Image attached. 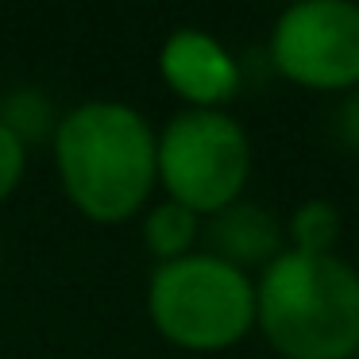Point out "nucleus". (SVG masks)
Listing matches in <instances>:
<instances>
[{
    "mask_svg": "<svg viewBox=\"0 0 359 359\" xmlns=\"http://www.w3.org/2000/svg\"><path fill=\"white\" fill-rule=\"evenodd\" d=\"M155 132L120 101H89L55 128V166L70 205L93 224H120L147 205L158 182Z\"/></svg>",
    "mask_w": 359,
    "mask_h": 359,
    "instance_id": "1",
    "label": "nucleus"
},
{
    "mask_svg": "<svg viewBox=\"0 0 359 359\" xmlns=\"http://www.w3.org/2000/svg\"><path fill=\"white\" fill-rule=\"evenodd\" d=\"M255 325L282 359H355L359 271L340 255L282 251L255 286Z\"/></svg>",
    "mask_w": 359,
    "mask_h": 359,
    "instance_id": "2",
    "label": "nucleus"
},
{
    "mask_svg": "<svg viewBox=\"0 0 359 359\" xmlns=\"http://www.w3.org/2000/svg\"><path fill=\"white\" fill-rule=\"evenodd\" d=\"M147 313L163 340L186 351H228L255 325V282L209 251L158 263Z\"/></svg>",
    "mask_w": 359,
    "mask_h": 359,
    "instance_id": "3",
    "label": "nucleus"
},
{
    "mask_svg": "<svg viewBox=\"0 0 359 359\" xmlns=\"http://www.w3.org/2000/svg\"><path fill=\"white\" fill-rule=\"evenodd\" d=\"M155 143L158 186L166 189V201L186 205L197 217H212L240 201L251 178V143L228 112L186 109Z\"/></svg>",
    "mask_w": 359,
    "mask_h": 359,
    "instance_id": "4",
    "label": "nucleus"
},
{
    "mask_svg": "<svg viewBox=\"0 0 359 359\" xmlns=\"http://www.w3.org/2000/svg\"><path fill=\"white\" fill-rule=\"evenodd\" d=\"M271 62L302 89H359V4L302 0L286 8L271 32Z\"/></svg>",
    "mask_w": 359,
    "mask_h": 359,
    "instance_id": "5",
    "label": "nucleus"
},
{
    "mask_svg": "<svg viewBox=\"0 0 359 359\" xmlns=\"http://www.w3.org/2000/svg\"><path fill=\"white\" fill-rule=\"evenodd\" d=\"M163 81L189 104V109H209L224 112V104L240 93V62L220 47L212 35L197 27H182L163 43L158 55Z\"/></svg>",
    "mask_w": 359,
    "mask_h": 359,
    "instance_id": "6",
    "label": "nucleus"
},
{
    "mask_svg": "<svg viewBox=\"0 0 359 359\" xmlns=\"http://www.w3.org/2000/svg\"><path fill=\"white\" fill-rule=\"evenodd\" d=\"M209 255L224 259L228 266H266L282 255V224L274 220L271 209L255 201H232L228 209L212 212L205 224Z\"/></svg>",
    "mask_w": 359,
    "mask_h": 359,
    "instance_id": "7",
    "label": "nucleus"
},
{
    "mask_svg": "<svg viewBox=\"0 0 359 359\" xmlns=\"http://www.w3.org/2000/svg\"><path fill=\"white\" fill-rule=\"evenodd\" d=\"M201 236L197 212H189L178 201H163L143 217V243L158 263H174V259L194 255V243Z\"/></svg>",
    "mask_w": 359,
    "mask_h": 359,
    "instance_id": "8",
    "label": "nucleus"
},
{
    "mask_svg": "<svg viewBox=\"0 0 359 359\" xmlns=\"http://www.w3.org/2000/svg\"><path fill=\"white\" fill-rule=\"evenodd\" d=\"M0 128H8L20 143H39L47 135H55L58 120H55V104L47 93L39 89H12L0 101Z\"/></svg>",
    "mask_w": 359,
    "mask_h": 359,
    "instance_id": "9",
    "label": "nucleus"
},
{
    "mask_svg": "<svg viewBox=\"0 0 359 359\" xmlns=\"http://www.w3.org/2000/svg\"><path fill=\"white\" fill-rule=\"evenodd\" d=\"M290 240L294 251L305 255H332V243L340 240V209L332 201H302L290 217Z\"/></svg>",
    "mask_w": 359,
    "mask_h": 359,
    "instance_id": "10",
    "label": "nucleus"
},
{
    "mask_svg": "<svg viewBox=\"0 0 359 359\" xmlns=\"http://www.w3.org/2000/svg\"><path fill=\"white\" fill-rule=\"evenodd\" d=\"M24 166H27V147L8 132V128H0V201L12 197V189L20 186Z\"/></svg>",
    "mask_w": 359,
    "mask_h": 359,
    "instance_id": "11",
    "label": "nucleus"
},
{
    "mask_svg": "<svg viewBox=\"0 0 359 359\" xmlns=\"http://www.w3.org/2000/svg\"><path fill=\"white\" fill-rule=\"evenodd\" d=\"M332 132L344 147L359 155V89H351L340 101V109H336V116H332Z\"/></svg>",
    "mask_w": 359,
    "mask_h": 359,
    "instance_id": "12",
    "label": "nucleus"
},
{
    "mask_svg": "<svg viewBox=\"0 0 359 359\" xmlns=\"http://www.w3.org/2000/svg\"><path fill=\"white\" fill-rule=\"evenodd\" d=\"M355 359H359V351H355Z\"/></svg>",
    "mask_w": 359,
    "mask_h": 359,
    "instance_id": "13",
    "label": "nucleus"
}]
</instances>
